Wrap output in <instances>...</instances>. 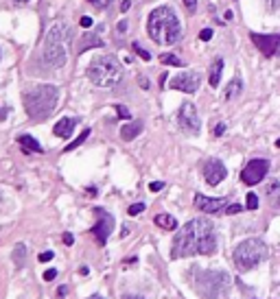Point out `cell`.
Masks as SVG:
<instances>
[{"label":"cell","mask_w":280,"mask_h":299,"mask_svg":"<svg viewBox=\"0 0 280 299\" xmlns=\"http://www.w3.org/2000/svg\"><path fill=\"white\" fill-rule=\"evenodd\" d=\"M131 7V2H129V0H123V2H120V11H127Z\"/></svg>","instance_id":"cell-40"},{"label":"cell","mask_w":280,"mask_h":299,"mask_svg":"<svg viewBox=\"0 0 280 299\" xmlns=\"http://www.w3.org/2000/svg\"><path fill=\"white\" fill-rule=\"evenodd\" d=\"M116 112H118V116H120V118H129V109L127 107H123V105H116Z\"/></svg>","instance_id":"cell-32"},{"label":"cell","mask_w":280,"mask_h":299,"mask_svg":"<svg viewBox=\"0 0 280 299\" xmlns=\"http://www.w3.org/2000/svg\"><path fill=\"white\" fill-rule=\"evenodd\" d=\"M88 79L98 87H114L123 79V66L118 64L114 55H101L88 66Z\"/></svg>","instance_id":"cell-5"},{"label":"cell","mask_w":280,"mask_h":299,"mask_svg":"<svg viewBox=\"0 0 280 299\" xmlns=\"http://www.w3.org/2000/svg\"><path fill=\"white\" fill-rule=\"evenodd\" d=\"M184 7L188 13H195V9H197V0H184Z\"/></svg>","instance_id":"cell-31"},{"label":"cell","mask_w":280,"mask_h":299,"mask_svg":"<svg viewBox=\"0 0 280 299\" xmlns=\"http://www.w3.org/2000/svg\"><path fill=\"white\" fill-rule=\"evenodd\" d=\"M96 212V225L92 227V236L96 238V242L98 245H105V240L109 238V234H112V229H114V217L109 212H105V210H101V208H96L94 210Z\"/></svg>","instance_id":"cell-10"},{"label":"cell","mask_w":280,"mask_h":299,"mask_svg":"<svg viewBox=\"0 0 280 299\" xmlns=\"http://www.w3.org/2000/svg\"><path fill=\"white\" fill-rule=\"evenodd\" d=\"M178 125L188 136H197L201 131V120L193 103H182V107L178 112Z\"/></svg>","instance_id":"cell-8"},{"label":"cell","mask_w":280,"mask_h":299,"mask_svg":"<svg viewBox=\"0 0 280 299\" xmlns=\"http://www.w3.org/2000/svg\"><path fill=\"white\" fill-rule=\"evenodd\" d=\"M241 90H243V83H241L239 76H234L232 81L228 83V87H226V101H232V98H237Z\"/></svg>","instance_id":"cell-22"},{"label":"cell","mask_w":280,"mask_h":299,"mask_svg":"<svg viewBox=\"0 0 280 299\" xmlns=\"http://www.w3.org/2000/svg\"><path fill=\"white\" fill-rule=\"evenodd\" d=\"M73 242H75V236L73 234H68V231H66V234H64V245H73Z\"/></svg>","instance_id":"cell-38"},{"label":"cell","mask_w":280,"mask_h":299,"mask_svg":"<svg viewBox=\"0 0 280 299\" xmlns=\"http://www.w3.org/2000/svg\"><path fill=\"white\" fill-rule=\"evenodd\" d=\"M153 223H156L158 227H162V229H178V221H175V217H171V214H158L156 219H153Z\"/></svg>","instance_id":"cell-19"},{"label":"cell","mask_w":280,"mask_h":299,"mask_svg":"<svg viewBox=\"0 0 280 299\" xmlns=\"http://www.w3.org/2000/svg\"><path fill=\"white\" fill-rule=\"evenodd\" d=\"M223 212L226 214H239V212H243V206H239V203H230Z\"/></svg>","instance_id":"cell-29"},{"label":"cell","mask_w":280,"mask_h":299,"mask_svg":"<svg viewBox=\"0 0 280 299\" xmlns=\"http://www.w3.org/2000/svg\"><path fill=\"white\" fill-rule=\"evenodd\" d=\"M195 208L201 210L206 214H217L221 210L228 208V201L226 199H212V197H206V195H195Z\"/></svg>","instance_id":"cell-14"},{"label":"cell","mask_w":280,"mask_h":299,"mask_svg":"<svg viewBox=\"0 0 280 299\" xmlns=\"http://www.w3.org/2000/svg\"><path fill=\"white\" fill-rule=\"evenodd\" d=\"M276 147H278V149H280V140H276Z\"/></svg>","instance_id":"cell-48"},{"label":"cell","mask_w":280,"mask_h":299,"mask_svg":"<svg viewBox=\"0 0 280 299\" xmlns=\"http://www.w3.org/2000/svg\"><path fill=\"white\" fill-rule=\"evenodd\" d=\"M131 48H134V51H136V55H140V59H142V62H151V55L147 53L145 48H142L140 44H138V42H134V44H131Z\"/></svg>","instance_id":"cell-26"},{"label":"cell","mask_w":280,"mask_h":299,"mask_svg":"<svg viewBox=\"0 0 280 299\" xmlns=\"http://www.w3.org/2000/svg\"><path fill=\"white\" fill-rule=\"evenodd\" d=\"M123 299H142V297H136V295H125Z\"/></svg>","instance_id":"cell-45"},{"label":"cell","mask_w":280,"mask_h":299,"mask_svg":"<svg viewBox=\"0 0 280 299\" xmlns=\"http://www.w3.org/2000/svg\"><path fill=\"white\" fill-rule=\"evenodd\" d=\"M193 284L201 299H219L228 293L232 280L226 271H201Z\"/></svg>","instance_id":"cell-6"},{"label":"cell","mask_w":280,"mask_h":299,"mask_svg":"<svg viewBox=\"0 0 280 299\" xmlns=\"http://www.w3.org/2000/svg\"><path fill=\"white\" fill-rule=\"evenodd\" d=\"M79 22H81V26H86V29H90V26H92V18H90V15H84Z\"/></svg>","instance_id":"cell-37"},{"label":"cell","mask_w":280,"mask_h":299,"mask_svg":"<svg viewBox=\"0 0 280 299\" xmlns=\"http://www.w3.org/2000/svg\"><path fill=\"white\" fill-rule=\"evenodd\" d=\"M15 2H29V0H15Z\"/></svg>","instance_id":"cell-47"},{"label":"cell","mask_w":280,"mask_h":299,"mask_svg":"<svg viewBox=\"0 0 280 299\" xmlns=\"http://www.w3.org/2000/svg\"><path fill=\"white\" fill-rule=\"evenodd\" d=\"M22 101H24V109H26V114H29V118L42 123V120H46L48 116L55 112V107H57L59 87L51 85V83L33 85L24 92Z\"/></svg>","instance_id":"cell-3"},{"label":"cell","mask_w":280,"mask_h":299,"mask_svg":"<svg viewBox=\"0 0 280 299\" xmlns=\"http://www.w3.org/2000/svg\"><path fill=\"white\" fill-rule=\"evenodd\" d=\"M127 212H129V217H136V214H140V212H145V203H134V206H129V210H127Z\"/></svg>","instance_id":"cell-27"},{"label":"cell","mask_w":280,"mask_h":299,"mask_svg":"<svg viewBox=\"0 0 280 299\" xmlns=\"http://www.w3.org/2000/svg\"><path fill=\"white\" fill-rule=\"evenodd\" d=\"M18 145L24 149L26 153H42V147H40V142L35 140L33 136H29V134H24V136H20L18 138Z\"/></svg>","instance_id":"cell-18"},{"label":"cell","mask_w":280,"mask_h":299,"mask_svg":"<svg viewBox=\"0 0 280 299\" xmlns=\"http://www.w3.org/2000/svg\"><path fill=\"white\" fill-rule=\"evenodd\" d=\"M57 295H59V297H66V286H59V291H57Z\"/></svg>","instance_id":"cell-44"},{"label":"cell","mask_w":280,"mask_h":299,"mask_svg":"<svg viewBox=\"0 0 280 299\" xmlns=\"http://www.w3.org/2000/svg\"><path fill=\"white\" fill-rule=\"evenodd\" d=\"M221 73H223V59L219 57L212 62L210 70H208V83H210L212 87H219V81H221Z\"/></svg>","instance_id":"cell-17"},{"label":"cell","mask_w":280,"mask_h":299,"mask_svg":"<svg viewBox=\"0 0 280 299\" xmlns=\"http://www.w3.org/2000/svg\"><path fill=\"white\" fill-rule=\"evenodd\" d=\"M90 299H103V297H101V295H92Z\"/></svg>","instance_id":"cell-46"},{"label":"cell","mask_w":280,"mask_h":299,"mask_svg":"<svg viewBox=\"0 0 280 299\" xmlns=\"http://www.w3.org/2000/svg\"><path fill=\"white\" fill-rule=\"evenodd\" d=\"M24 258H26V247L20 245L13 249V262H15V267H24Z\"/></svg>","instance_id":"cell-23"},{"label":"cell","mask_w":280,"mask_h":299,"mask_svg":"<svg viewBox=\"0 0 280 299\" xmlns=\"http://www.w3.org/2000/svg\"><path fill=\"white\" fill-rule=\"evenodd\" d=\"M88 136H90V129H86V131H84V134H81L79 138H77V140H75V142H70V145H68V147H66V151H73V149H77V147H79V145H84V142L88 140Z\"/></svg>","instance_id":"cell-25"},{"label":"cell","mask_w":280,"mask_h":299,"mask_svg":"<svg viewBox=\"0 0 280 299\" xmlns=\"http://www.w3.org/2000/svg\"><path fill=\"white\" fill-rule=\"evenodd\" d=\"M96 46H103V40H98V35H94V33H86V35L81 37V48H79V53L88 51V48H96Z\"/></svg>","instance_id":"cell-21"},{"label":"cell","mask_w":280,"mask_h":299,"mask_svg":"<svg viewBox=\"0 0 280 299\" xmlns=\"http://www.w3.org/2000/svg\"><path fill=\"white\" fill-rule=\"evenodd\" d=\"M138 83H140V85H142V87H145V90H147V87H149V81H147V79H145V76H140V79H138Z\"/></svg>","instance_id":"cell-42"},{"label":"cell","mask_w":280,"mask_h":299,"mask_svg":"<svg viewBox=\"0 0 280 299\" xmlns=\"http://www.w3.org/2000/svg\"><path fill=\"white\" fill-rule=\"evenodd\" d=\"M37 260H40V262H51V260H53V251H44V253H40V258H37Z\"/></svg>","instance_id":"cell-33"},{"label":"cell","mask_w":280,"mask_h":299,"mask_svg":"<svg viewBox=\"0 0 280 299\" xmlns=\"http://www.w3.org/2000/svg\"><path fill=\"white\" fill-rule=\"evenodd\" d=\"M228 175V168L219 159H208L204 164V179L208 186H219Z\"/></svg>","instance_id":"cell-13"},{"label":"cell","mask_w":280,"mask_h":299,"mask_svg":"<svg viewBox=\"0 0 280 299\" xmlns=\"http://www.w3.org/2000/svg\"><path fill=\"white\" fill-rule=\"evenodd\" d=\"M118 31H120V33L127 31V22H125V20H123V22H118Z\"/></svg>","instance_id":"cell-41"},{"label":"cell","mask_w":280,"mask_h":299,"mask_svg":"<svg viewBox=\"0 0 280 299\" xmlns=\"http://www.w3.org/2000/svg\"><path fill=\"white\" fill-rule=\"evenodd\" d=\"M88 2H90V4H94L96 9H107L112 0H88Z\"/></svg>","instance_id":"cell-30"},{"label":"cell","mask_w":280,"mask_h":299,"mask_svg":"<svg viewBox=\"0 0 280 299\" xmlns=\"http://www.w3.org/2000/svg\"><path fill=\"white\" fill-rule=\"evenodd\" d=\"M259 208V197L254 195V192H250L248 195V210H256Z\"/></svg>","instance_id":"cell-28"},{"label":"cell","mask_w":280,"mask_h":299,"mask_svg":"<svg viewBox=\"0 0 280 299\" xmlns=\"http://www.w3.org/2000/svg\"><path fill=\"white\" fill-rule=\"evenodd\" d=\"M55 278H57V271H55V269H51V271H46V273H44V280H46V282H51Z\"/></svg>","instance_id":"cell-36"},{"label":"cell","mask_w":280,"mask_h":299,"mask_svg":"<svg viewBox=\"0 0 280 299\" xmlns=\"http://www.w3.org/2000/svg\"><path fill=\"white\" fill-rule=\"evenodd\" d=\"M210 37H212V31H210V29H204V31L199 33V40H201V42H208Z\"/></svg>","instance_id":"cell-34"},{"label":"cell","mask_w":280,"mask_h":299,"mask_svg":"<svg viewBox=\"0 0 280 299\" xmlns=\"http://www.w3.org/2000/svg\"><path fill=\"white\" fill-rule=\"evenodd\" d=\"M250 40L259 51L265 55V57H274L280 48V35L274 33V35H263V33H250Z\"/></svg>","instance_id":"cell-11"},{"label":"cell","mask_w":280,"mask_h":299,"mask_svg":"<svg viewBox=\"0 0 280 299\" xmlns=\"http://www.w3.org/2000/svg\"><path fill=\"white\" fill-rule=\"evenodd\" d=\"M199 83H201V76L197 73H182V75H175L173 79L169 81V87L186 92V94H195L199 90Z\"/></svg>","instance_id":"cell-12"},{"label":"cell","mask_w":280,"mask_h":299,"mask_svg":"<svg viewBox=\"0 0 280 299\" xmlns=\"http://www.w3.org/2000/svg\"><path fill=\"white\" fill-rule=\"evenodd\" d=\"M160 62L164 64V66H184V62L180 57H175V55H171V53H164V55H160Z\"/></svg>","instance_id":"cell-24"},{"label":"cell","mask_w":280,"mask_h":299,"mask_svg":"<svg viewBox=\"0 0 280 299\" xmlns=\"http://www.w3.org/2000/svg\"><path fill=\"white\" fill-rule=\"evenodd\" d=\"M70 40H73V31H70V26L66 24V22H57V24L46 33L42 59L48 68H62V66L68 62Z\"/></svg>","instance_id":"cell-4"},{"label":"cell","mask_w":280,"mask_h":299,"mask_svg":"<svg viewBox=\"0 0 280 299\" xmlns=\"http://www.w3.org/2000/svg\"><path fill=\"white\" fill-rule=\"evenodd\" d=\"M265 192H267V199H270L272 208H280V181H272Z\"/></svg>","instance_id":"cell-20"},{"label":"cell","mask_w":280,"mask_h":299,"mask_svg":"<svg viewBox=\"0 0 280 299\" xmlns=\"http://www.w3.org/2000/svg\"><path fill=\"white\" fill-rule=\"evenodd\" d=\"M223 131H226V125L219 123V125L215 127V136H223Z\"/></svg>","instance_id":"cell-39"},{"label":"cell","mask_w":280,"mask_h":299,"mask_svg":"<svg viewBox=\"0 0 280 299\" xmlns=\"http://www.w3.org/2000/svg\"><path fill=\"white\" fill-rule=\"evenodd\" d=\"M162 188H164L162 181H153V184H149V190L151 192H158V190H162Z\"/></svg>","instance_id":"cell-35"},{"label":"cell","mask_w":280,"mask_h":299,"mask_svg":"<svg viewBox=\"0 0 280 299\" xmlns=\"http://www.w3.org/2000/svg\"><path fill=\"white\" fill-rule=\"evenodd\" d=\"M7 114H9V112H7V109H4V107H0V123H2V120H4V118H7Z\"/></svg>","instance_id":"cell-43"},{"label":"cell","mask_w":280,"mask_h":299,"mask_svg":"<svg viewBox=\"0 0 280 299\" xmlns=\"http://www.w3.org/2000/svg\"><path fill=\"white\" fill-rule=\"evenodd\" d=\"M267 173H270V162L267 159H252L241 173V179H243L245 186H256L265 179Z\"/></svg>","instance_id":"cell-9"},{"label":"cell","mask_w":280,"mask_h":299,"mask_svg":"<svg viewBox=\"0 0 280 299\" xmlns=\"http://www.w3.org/2000/svg\"><path fill=\"white\" fill-rule=\"evenodd\" d=\"M142 131V123L140 120H134V123H127L120 127V138H123L125 142H131L134 138H138Z\"/></svg>","instance_id":"cell-16"},{"label":"cell","mask_w":280,"mask_h":299,"mask_svg":"<svg viewBox=\"0 0 280 299\" xmlns=\"http://www.w3.org/2000/svg\"><path fill=\"white\" fill-rule=\"evenodd\" d=\"M217 251L215 225L208 219H193L178 231L173 240L171 258H190V256H212Z\"/></svg>","instance_id":"cell-1"},{"label":"cell","mask_w":280,"mask_h":299,"mask_svg":"<svg viewBox=\"0 0 280 299\" xmlns=\"http://www.w3.org/2000/svg\"><path fill=\"white\" fill-rule=\"evenodd\" d=\"M265 258H267V245L261 240V238L243 240L232 253L234 264H237V269L243 271V273L245 271H252L254 267H259Z\"/></svg>","instance_id":"cell-7"},{"label":"cell","mask_w":280,"mask_h":299,"mask_svg":"<svg viewBox=\"0 0 280 299\" xmlns=\"http://www.w3.org/2000/svg\"><path fill=\"white\" fill-rule=\"evenodd\" d=\"M75 127H77V118H62L53 127V134L57 138H70L75 131Z\"/></svg>","instance_id":"cell-15"},{"label":"cell","mask_w":280,"mask_h":299,"mask_svg":"<svg viewBox=\"0 0 280 299\" xmlns=\"http://www.w3.org/2000/svg\"><path fill=\"white\" fill-rule=\"evenodd\" d=\"M147 31H149L151 40L160 46H173L175 42L182 40V22L171 7L153 9L149 13Z\"/></svg>","instance_id":"cell-2"}]
</instances>
